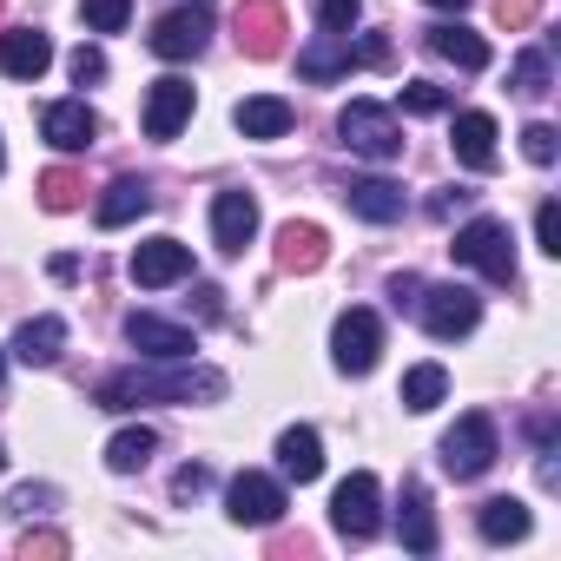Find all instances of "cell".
<instances>
[{
    "mask_svg": "<svg viewBox=\"0 0 561 561\" xmlns=\"http://www.w3.org/2000/svg\"><path fill=\"white\" fill-rule=\"evenodd\" d=\"M548 80H554V67H548V54H522L515 60V87L535 100V93H548Z\"/></svg>",
    "mask_w": 561,
    "mask_h": 561,
    "instance_id": "33",
    "label": "cell"
},
{
    "mask_svg": "<svg viewBox=\"0 0 561 561\" xmlns=\"http://www.w3.org/2000/svg\"><path fill=\"white\" fill-rule=\"evenodd\" d=\"M277 469H285L291 482H318L324 476V436L318 430H285V436H277Z\"/></svg>",
    "mask_w": 561,
    "mask_h": 561,
    "instance_id": "19",
    "label": "cell"
},
{
    "mask_svg": "<svg viewBox=\"0 0 561 561\" xmlns=\"http://www.w3.org/2000/svg\"><path fill=\"white\" fill-rule=\"evenodd\" d=\"M535 244H541L548 257H561V205H554V198H541V211H535Z\"/></svg>",
    "mask_w": 561,
    "mask_h": 561,
    "instance_id": "35",
    "label": "cell"
},
{
    "mask_svg": "<svg viewBox=\"0 0 561 561\" xmlns=\"http://www.w3.org/2000/svg\"><path fill=\"white\" fill-rule=\"evenodd\" d=\"M60 344H67V324H60V318H27V324L14 331V357L34 364V370H47V364L60 357Z\"/></svg>",
    "mask_w": 561,
    "mask_h": 561,
    "instance_id": "23",
    "label": "cell"
},
{
    "mask_svg": "<svg viewBox=\"0 0 561 561\" xmlns=\"http://www.w3.org/2000/svg\"><path fill=\"white\" fill-rule=\"evenodd\" d=\"M126 277L139 291H165V285H179V277H192V244H179V238H146L133 257H126Z\"/></svg>",
    "mask_w": 561,
    "mask_h": 561,
    "instance_id": "9",
    "label": "cell"
},
{
    "mask_svg": "<svg viewBox=\"0 0 561 561\" xmlns=\"http://www.w3.org/2000/svg\"><path fill=\"white\" fill-rule=\"evenodd\" d=\"M416 305H423V331L430 337H469L476 324H482V298L469 291V285H423L416 291Z\"/></svg>",
    "mask_w": 561,
    "mask_h": 561,
    "instance_id": "7",
    "label": "cell"
},
{
    "mask_svg": "<svg viewBox=\"0 0 561 561\" xmlns=\"http://www.w3.org/2000/svg\"><path fill=\"white\" fill-rule=\"evenodd\" d=\"M331 528H337L344 541H370V535L383 528V489H377L370 469H357V476L337 482V495H331Z\"/></svg>",
    "mask_w": 561,
    "mask_h": 561,
    "instance_id": "5",
    "label": "cell"
},
{
    "mask_svg": "<svg viewBox=\"0 0 561 561\" xmlns=\"http://www.w3.org/2000/svg\"><path fill=\"white\" fill-rule=\"evenodd\" d=\"M430 47H436L443 60H456L462 73H482V67H489V41H482V34H469V27H456V21L430 27Z\"/></svg>",
    "mask_w": 561,
    "mask_h": 561,
    "instance_id": "24",
    "label": "cell"
},
{
    "mask_svg": "<svg viewBox=\"0 0 561 561\" xmlns=\"http://www.w3.org/2000/svg\"><path fill=\"white\" fill-rule=\"evenodd\" d=\"M377 357H383V324H377V311L351 305V311L337 318V331H331V364H337L344 377H370Z\"/></svg>",
    "mask_w": 561,
    "mask_h": 561,
    "instance_id": "6",
    "label": "cell"
},
{
    "mask_svg": "<svg viewBox=\"0 0 561 561\" xmlns=\"http://www.w3.org/2000/svg\"><path fill=\"white\" fill-rule=\"evenodd\" d=\"M344 205L357 218H370V225H397L403 218V185H390V179H351L344 185Z\"/></svg>",
    "mask_w": 561,
    "mask_h": 561,
    "instance_id": "18",
    "label": "cell"
},
{
    "mask_svg": "<svg viewBox=\"0 0 561 561\" xmlns=\"http://www.w3.org/2000/svg\"><path fill=\"white\" fill-rule=\"evenodd\" d=\"M357 14H364V0H318L324 34H351V27H357Z\"/></svg>",
    "mask_w": 561,
    "mask_h": 561,
    "instance_id": "34",
    "label": "cell"
},
{
    "mask_svg": "<svg viewBox=\"0 0 561 561\" xmlns=\"http://www.w3.org/2000/svg\"><path fill=\"white\" fill-rule=\"evenodd\" d=\"M0 377H8V351H0Z\"/></svg>",
    "mask_w": 561,
    "mask_h": 561,
    "instance_id": "42",
    "label": "cell"
},
{
    "mask_svg": "<svg viewBox=\"0 0 561 561\" xmlns=\"http://www.w3.org/2000/svg\"><path fill=\"white\" fill-rule=\"evenodd\" d=\"M67 67H73V80H80V87L106 80V54H100V47H73V60H67Z\"/></svg>",
    "mask_w": 561,
    "mask_h": 561,
    "instance_id": "39",
    "label": "cell"
},
{
    "mask_svg": "<svg viewBox=\"0 0 561 561\" xmlns=\"http://www.w3.org/2000/svg\"><path fill=\"white\" fill-rule=\"evenodd\" d=\"M251 238H257V198L251 192H218L211 198V244L225 257H238Z\"/></svg>",
    "mask_w": 561,
    "mask_h": 561,
    "instance_id": "14",
    "label": "cell"
},
{
    "mask_svg": "<svg viewBox=\"0 0 561 561\" xmlns=\"http://www.w3.org/2000/svg\"><path fill=\"white\" fill-rule=\"evenodd\" d=\"M192 106H198L192 80H179V73L152 80V93H146V139H179L185 119H192Z\"/></svg>",
    "mask_w": 561,
    "mask_h": 561,
    "instance_id": "11",
    "label": "cell"
},
{
    "mask_svg": "<svg viewBox=\"0 0 561 561\" xmlns=\"http://www.w3.org/2000/svg\"><path fill=\"white\" fill-rule=\"evenodd\" d=\"M34 548H41V554H60L67 541H60V535H27V554H34Z\"/></svg>",
    "mask_w": 561,
    "mask_h": 561,
    "instance_id": "40",
    "label": "cell"
},
{
    "mask_svg": "<svg viewBox=\"0 0 561 561\" xmlns=\"http://www.w3.org/2000/svg\"><path fill=\"white\" fill-rule=\"evenodd\" d=\"M192 397H225L218 370H119L100 383V410H139V403H192Z\"/></svg>",
    "mask_w": 561,
    "mask_h": 561,
    "instance_id": "1",
    "label": "cell"
},
{
    "mask_svg": "<svg viewBox=\"0 0 561 561\" xmlns=\"http://www.w3.org/2000/svg\"><path fill=\"white\" fill-rule=\"evenodd\" d=\"M205 489H211V469H205V462H185V469L172 476V495H179V502H198Z\"/></svg>",
    "mask_w": 561,
    "mask_h": 561,
    "instance_id": "38",
    "label": "cell"
},
{
    "mask_svg": "<svg viewBox=\"0 0 561 561\" xmlns=\"http://www.w3.org/2000/svg\"><path fill=\"white\" fill-rule=\"evenodd\" d=\"M80 192H87V185H80L73 172H47V179H41V205H47V211H73Z\"/></svg>",
    "mask_w": 561,
    "mask_h": 561,
    "instance_id": "32",
    "label": "cell"
},
{
    "mask_svg": "<svg viewBox=\"0 0 561 561\" xmlns=\"http://www.w3.org/2000/svg\"><path fill=\"white\" fill-rule=\"evenodd\" d=\"M225 508H231V522H238V528H271V522L285 515L291 502H285V482H277V476H257V469H244V476H231V489H225Z\"/></svg>",
    "mask_w": 561,
    "mask_h": 561,
    "instance_id": "8",
    "label": "cell"
},
{
    "mask_svg": "<svg viewBox=\"0 0 561 561\" xmlns=\"http://www.w3.org/2000/svg\"><path fill=\"white\" fill-rule=\"evenodd\" d=\"M476 528H482V541H522V535H528V502L495 495V502L476 508Z\"/></svg>",
    "mask_w": 561,
    "mask_h": 561,
    "instance_id": "26",
    "label": "cell"
},
{
    "mask_svg": "<svg viewBox=\"0 0 561 561\" xmlns=\"http://www.w3.org/2000/svg\"><path fill=\"white\" fill-rule=\"evenodd\" d=\"M430 8H443V14H462V8H469V0H430Z\"/></svg>",
    "mask_w": 561,
    "mask_h": 561,
    "instance_id": "41",
    "label": "cell"
},
{
    "mask_svg": "<svg viewBox=\"0 0 561 561\" xmlns=\"http://www.w3.org/2000/svg\"><path fill=\"white\" fill-rule=\"evenodd\" d=\"M535 14H541V0H495V21H502L508 34H522V27H535Z\"/></svg>",
    "mask_w": 561,
    "mask_h": 561,
    "instance_id": "37",
    "label": "cell"
},
{
    "mask_svg": "<svg viewBox=\"0 0 561 561\" xmlns=\"http://www.w3.org/2000/svg\"><path fill=\"white\" fill-rule=\"evenodd\" d=\"M456 159L469 165V172H489L495 165V119L489 113H456Z\"/></svg>",
    "mask_w": 561,
    "mask_h": 561,
    "instance_id": "20",
    "label": "cell"
},
{
    "mask_svg": "<svg viewBox=\"0 0 561 561\" xmlns=\"http://www.w3.org/2000/svg\"><path fill=\"white\" fill-rule=\"evenodd\" d=\"M152 449H159V436H152L146 423H139V430H119V436L106 443V469H113V476H133V469L152 462Z\"/></svg>",
    "mask_w": 561,
    "mask_h": 561,
    "instance_id": "29",
    "label": "cell"
},
{
    "mask_svg": "<svg viewBox=\"0 0 561 561\" xmlns=\"http://www.w3.org/2000/svg\"><path fill=\"white\" fill-rule=\"evenodd\" d=\"M0 469H8V449H0Z\"/></svg>",
    "mask_w": 561,
    "mask_h": 561,
    "instance_id": "43",
    "label": "cell"
},
{
    "mask_svg": "<svg viewBox=\"0 0 561 561\" xmlns=\"http://www.w3.org/2000/svg\"><path fill=\"white\" fill-rule=\"evenodd\" d=\"M152 205V192H146V179H113L106 192H100V205H93V218L106 225V231H119V225H133L139 211Z\"/></svg>",
    "mask_w": 561,
    "mask_h": 561,
    "instance_id": "22",
    "label": "cell"
},
{
    "mask_svg": "<svg viewBox=\"0 0 561 561\" xmlns=\"http://www.w3.org/2000/svg\"><path fill=\"white\" fill-rule=\"evenodd\" d=\"M324 244H331V238H324L318 225H298V218H291L285 231H277V271H318V264H324Z\"/></svg>",
    "mask_w": 561,
    "mask_h": 561,
    "instance_id": "21",
    "label": "cell"
},
{
    "mask_svg": "<svg viewBox=\"0 0 561 561\" xmlns=\"http://www.w3.org/2000/svg\"><path fill=\"white\" fill-rule=\"evenodd\" d=\"M397 397H403V410L423 416V410H436V403L449 397V370H443V364H416V370H403V390H397Z\"/></svg>",
    "mask_w": 561,
    "mask_h": 561,
    "instance_id": "27",
    "label": "cell"
},
{
    "mask_svg": "<svg viewBox=\"0 0 561 561\" xmlns=\"http://www.w3.org/2000/svg\"><path fill=\"white\" fill-rule=\"evenodd\" d=\"M495 456H502V436H495V416H482V410L456 416V430L443 436V469H449L456 482L489 476V469H495Z\"/></svg>",
    "mask_w": 561,
    "mask_h": 561,
    "instance_id": "2",
    "label": "cell"
},
{
    "mask_svg": "<svg viewBox=\"0 0 561 561\" xmlns=\"http://www.w3.org/2000/svg\"><path fill=\"white\" fill-rule=\"evenodd\" d=\"M403 113H416V119L449 113V87H436V80H410V87H403Z\"/></svg>",
    "mask_w": 561,
    "mask_h": 561,
    "instance_id": "30",
    "label": "cell"
},
{
    "mask_svg": "<svg viewBox=\"0 0 561 561\" xmlns=\"http://www.w3.org/2000/svg\"><path fill=\"white\" fill-rule=\"evenodd\" d=\"M522 152H528V165H554V152H561V146H554V126L535 119V126L522 133Z\"/></svg>",
    "mask_w": 561,
    "mask_h": 561,
    "instance_id": "36",
    "label": "cell"
},
{
    "mask_svg": "<svg viewBox=\"0 0 561 561\" xmlns=\"http://www.w3.org/2000/svg\"><path fill=\"white\" fill-rule=\"evenodd\" d=\"M291 100H277V93H251V100H238V113H231V126L244 133V139H285L291 133Z\"/></svg>",
    "mask_w": 561,
    "mask_h": 561,
    "instance_id": "17",
    "label": "cell"
},
{
    "mask_svg": "<svg viewBox=\"0 0 561 561\" xmlns=\"http://www.w3.org/2000/svg\"><path fill=\"white\" fill-rule=\"evenodd\" d=\"M337 133H344L351 152H364V159H377V165L403 152V126H397V113L377 106V100H351V106L337 113Z\"/></svg>",
    "mask_w": 561,
    "mask_h": 561,
    "instance_id": "4",
    "label": "cell"
},
{
    "mask_svg": "<svg viewBox=\"0 0 561 561\" xmlns=\"http://www.w3.org/2000/svg\"><path fill=\"white\" fill-rule=\"evenodd\" d=\"M0 165H8V152H0Z\"/></svg>",
    "mask_w": 561,
    "mask_h": 561,
    "instance_id": "44",
    "label": "cell"
},
{
    "mask_svg": "<svg viewBox=\"0 0 561 561\" xmlns=\"http://www.w3.org/2000/svg\"><path fill=\"white\" fill-rule=\"evenodd\" d=\"M238 47L251 60H277L285 54V8H277V0H244L238 8Z\"/></svg>",
    "mask_w": 561,
    "mask_h": 561,
    "instance_id": "13",
    "label": "cell"
},
{
    "mask_svg": "<svg viewBox=\"0 0 561 561\" xmlns=\"http://www.w3.org/2000/svg\"><path fill=\"white\" fill-rule=\"evenodd\" d=\"M41 133H47V146H54V152H87V146L100 139V119H93V106H87V100H60V106H47V113H41Z\"/></svg>",
    "mask_w": 561,
    "mask_h": 561,
    "instance_id": "16",
    "label": "cell"
},
{
    "mask_svg": "<svg viewBox=\"0 0 561 561\" xmlns=\"http://www.w3.org/2000/svg\"><path fill=\"white\" fill-rule=\"evenodd\" d=\"M351 34H318L305 54H298V73L305 80H337V73H351Z\"/></svg>",
    "mask_w": 561,
    "mask_h": 561,
    "instance_id": "25",
    "label": "cell"
},
{
    "mask_svg": "<svg viewBox=\"0 0 561 561\" xmlns=\"http://www.w3.org/2000/svg\"><path fill=\"white\" fill-rule=\"evenodd\" d=\"M80 14H87L93 34H119L133 21V0H80Z\"/></svg>",
    "mask_w": 561,
    "mask_h": 561,
    "instance_id": "31",
    "label": "cell"
},
{
    "mask_svg": "<svg viewBox=\"0 0 561 561\" xmlns=\"http://www.w3.org/2000/svg\"><path fill=\"white\" fill-rule=\"evenodd\" d=\"M205 41H211V8H205V0L172 8V14L152 27V54H159V60H192V54H205Z\"/></svg>",
    "mask_w": 561,
    "mask_h": 561,
    "instance_id": "10",
    "label": "cell"
},
{
    "mask_svg": "<svg viewBox=\"0 0 561 561\" xmlns=\"http://www.w3.org/2000/svg\"><path fill=\"white\" fill-rule=\"evenodd\" d=\"M54 67V41L41 27H8L0 34V73L8 80H41Z\"/></svg>",
    "mask_w": 561,
    "mask_h": 561,
    "instance_id": "15",
    "label": "cell"
},
{
    "mask_svg": "<svg viewBox=\"0 0 561 561\" xmlns=\"http://www.w3.org/2000/svg\"><path fill=\"white\" fill-rule=\"evenodd\" d=\"M403 548L410 554H436V515H430V495L416 482L403 489Z\"/></svg>",
    "mask_w": 561,
    "mask_h": 561,
    "instance_id": "28",
    "label": "cell"
},
{
    "mask_svg": "<svg viewBox=\"0 0 561 561\" xmlns=\"http://www.w3.org/2000/svg\"><path fill=\"white\" fill-rule=\"evenodd\" d=\"M456 264H469V271H482V277H495V285H508L515 277V238H508V225L502 218H469L462 231H456Z\"/></svg>",
    "mask_w": 561,
    "mask_h": 561,
    "instance_id": "3",
    "label": "cell"
},
{
    "mask_svg": "<svg viewBox=\"0 0 561 561\" xmlns=\"http://www.w3.org/2000/svg\"><path fill=\"white\" fill-rule=\"evenodd\" d=\"M126 344L146 351L152 364H185V357L198 351V337H192L185 324H165V318H152V311H133V318H126Z\"/></svg>",
    "mask_w": 561,
    "mask_h": 561,
    "instance_id": "12",
    "label": "cell"
}]
</instances>
